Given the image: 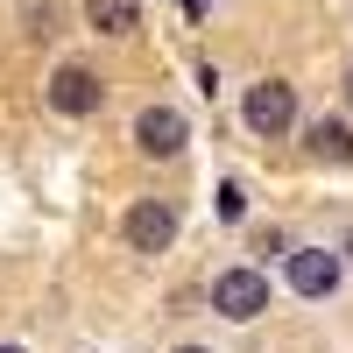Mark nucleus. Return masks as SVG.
<instances>
[{"instance_id": "39448f33", "label": "nucleus", "mask_w": 353, "mask_h": 353, "mask_svg": "<svg viewBox=\"0 0 353 353\" xmlns=\"http://www.w3.org/2000/svg\"><path fill=\"white\" fill-rule=\"evenodd\" d=\"M191 141V128H184V113L176 106H141L134 113V149L141 156H176Z\"/></svg>"}, {"instance_id": "f8f14e48", "label": "nucleus", "mask_w": 353, "mask_h": 353, "mask_svg": "<svg viewBox=\"0 0 353 353\" xmlns=\"http://www.w3.org/2000/svg\"><path fill=\"white\" fill-rule=\"evenodd\" d=\"M346 261H353V233H346Z\"/></svg>"}, {"instance_id": "0eeeda50", "label": "nucleus", "mask_w": 353, "mask_h": 353, "mask_svg": "<svg viewBox=\"0 0 353 353\" xmlns=\"http://www.w3.org/2000/svg\"><path fill=\"white\" fill-rule=\"evenodd\" d=\"M304 149H311V163H353V128L346 121H311Z\"/></svg>"}, {"instance_id": "9d476101", "label": "nucleus", "mask_w": 353, "mask_h": 353, "mask_svg": "<svg viewBox=\"0 0 353 353\" xmlns=\"http://www.w3.org/2000/svg\"><path fill=\"white\" fill-rule=\"evenodd\" d=\"M205 8H212V0H184V14H191V21H198V14H205Z\"/></svg>"}, {"instance_id": "6e6552de", "label": "nucleus", "mask_w": 353, "mask_h": 353, "mask_svg": "<svg viewBox=\"0 0 353 353\" xmlns=\"http://www.w3.org/2000/svg\"><path fill=\"white\" fill-rule=\"evenodd\" d=\"M85 21H92L99 36H128L141 21V0H85Z\"/></svg>"}, {"instance_id": "4468645a", "label": "nucleus", "mask_w": 353, "mask_h": 353, "mask_svg": "<svg viewBox=\"0 0 353 353\" xmlns=\"http://www.w3.org/2000/svg\"><path fill=\"white\" fill-rule=\"evenodd\" d=\"M0 353H21V346H0Z\"/></svg>"}, {"instance_id": "9b49d317", "label": "nucleus", "mask_w": 353, "mask_h": 353, "mask_svg": "<svg viewBox=\"0 0 353 353\" xmlns=\"http://www.w3.org/2000/svg\"><path fill=\"white\" fill-rule=\"evenodd\" d=\"M176 353H212V346H176Z\"/></svg>"}, {"instance_id": "f257e3e1", "label": "nucleus", "mask_w": 353, "mask_h": 353, "mask_svg": "<svg viewBox=\"0 0 353 353\" xmlns=\"http://www.w3.org/2000/svg\"><path fill=\"white\" fill-rule=\"evenodd\" d=\"M248 128L254 134H269V141H283L290 128H297V92H290L283 78H261V85H248Z\"/></svg>"}, {"instance_id": "1a4fd4ad", "label": "nucleus", "mask_w": 353, "mask_h": 353, "mask_svg": "<svg viewBox=\"0 0 353 353\" xmlns=\"http://www.w3.org/2000/svg\"><path fill=\"white\" fill-rule=\"evenodd\" d=\"M212 212H219V219H248V191H241V184H219V191H212Z\"/></svg>"}, {"instance_id": "423d86ee", "label": "nucleus", "mask_w": 353, "mask_h": 353, "mask_svg": "<svg viewBox=\"0 0 353 353\" xmlns=\"http://www.w3.org/2000/svg\"><path fill=\"white\" fill-rule=\"evenodd\" d=\"M99 71H85V64H64V71H57L50 78V106L57 113H99Z\"/></svg>"}, {"instance_id": "f03ea898", "label": "nucleus", "mask_w": 353, "mask_h": 353, "mask_svg": "<svg viewBox=\"0 0 353 353\" xmlns=\"http://www.w3.org/2000/svg\"><path fill=\"white\" fill-rule=\"evenodd\" d=\"M212 311L233 318V325L261 318V311H269V283H261V269H226V276H212Z\"/></svg>"}, {"instance_id": "7ed1b4c3", "label": "nucleus", "mask_w": 353, "mask_h": 353, "mask_svg": "<svg viewBox=\"0 0 353 353\" xmlns=\"http://www.w3.org/2000/svg\"><path fill=\"white\" fill-rule=\"evenodd\" d=\"M121 233H128V248L163 254V248L176 241V205H170V198H134L128 219H121Z\"/></svg>"}, {"instance_id": "ddd939ff", "label": "nucleus", "mask_w": 353, "mask_h": 353, "mask_svg": "<svg viewBox=\"0 0 353 353\" xmlns=\"http://www.w3.org/2000/svg\"><path fill=\"white\" fill-rule=\"evenodd\" d=\"M346 99H353V71H346Z\"/></svg>"}, {"instance_id": "20e7f679", "label": "nucleus", "mask_w": 353, "mask_h": 353, "mask_svg": "<svg viewBox=\"0 0 353 353\" xmlns=\"http://www.w3.org/2000/svg\"><path fill=\"white\" fill-rule=\"evenodd\" d=\"M283 276H290L297 297H332V290H339V254L332 248H290L283 254Z\"/></svg>"}]
</instances>
